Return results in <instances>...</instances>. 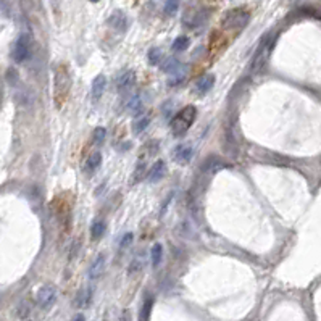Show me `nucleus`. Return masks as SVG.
Here are the masks:
<instances>
[{
  "mask_svg": "<svg viewBox=\"0 0 321 321\" xmlns=\"http://www.w3.org/2000/svg\"><path fill=\"white\" fill-rule=\"evenodd\" d=\"M71 89V74L66 65H58L55 70V78H53V99L58 108L63 107Z\"/></svg>",
  "mask_w": 321,
  "mask_h": 321,
  "instance_id": "nucleus-1",
  "label": "nucleus"
},
{
  "mask_svg": "<svg viewBox=\"0 0 321 321\" xmlns=\"http://www.w3.org/2000/svg\"><path fill=\"white\" fill-rule=\"evenodd\" d=\"M195 118H197V108L194 105L184 107L182 110H179L174 115V118L171 120V123H169L171 134L174 138H182V136H186L190 126L194 125Z\"/></svg>",
  "mask_w": 321,
  "mask_h": 321,
  "instance_id": "nucleus-2",
  "label": "nucleus"
},
{
  "mask_svg": "<svg viewBox=\"0 0 321 321\" xmlns=\"http://www.w3.org/2000/svg\"><path fill=\"white\" fill-rule=\"evenodd\" d=\"M249 19H250V13L247 10L244 8L231 10L224 15L221 21V28L229 32H239L249 24Z\"/></svg>",
  "mask_w": 321,
  "mask_h": 321,
  "instance_id": "nucleus-3",
  "label": "nucleus"
},
{
  "mask_svg": "<svg viewBox=\"0 0 321 321\" xmlns=\"http://www.w3.org/2000/svg\"><path fill=\"white\" fill-rule=\"evenodd\" d=\"M273 49V42L270 40V36H265L262 44L258 45L257 49V53L252 58V63H250V71L252 73H260L263 70V66L266 63V60H268V55Z\"/></svg>",
  "mask_w": 321,
  "mask_h": 321,
  "instance_id": "nucleus-4",
  "label": "nucleus"
},
{
  "mask_svg": "<svg viewBox=\"0 0 321 321\" xmlns=\"http://www.w3.org/2000/svg\"><path fill=\"white\" fill-rule=\"evenodd\" d=\"M29 52H31V42H29L28 34H21L15 42V47H13L11 57L16 63H23V61L29 57Z\"/></svg>",
  "mask_w": 321,
  "mask_h": 321,
  "instance_id": "nucleus-5",
  "label": "nucleus"
},
{
  "mask_svg": "<svg viewBox=\"0 0 321 321\" xmlns=\"http://www.w3.org/2000/svg\"><path fill=\"white\" fill-rule=\"evenodd\" d=\"M115 86H117V91L120 94H126L136 86V73L133 70L123 71L120 76L115 79Z\"/></svg>",
  "mask_w": 321,
  "mask_h": 321,
  "instance_id": "nucleus-6",
  "label": "nucleus"
},
{
  "mask_svg": "<svg viewBox=\"0 0 321 321\" xmlns=\"http://www.w3.org/2000/svg\"><path fill=\"white\" fill-rule=\"evenodd\" d=\"M57 299V291L52 286H44L40 288L36 294V302L40 309H49V307L55 302Z\"/></svg>",
  "mask_w": 321,
  "mask_h": 321,
  "instance_id": "nucleus-7",
  "label": "nucleus"
},
{
  "mask_svg": "<svg viewBox=\"0 0 321 321\" xmlns=\"http://www.w3.org/2000/svg\"><path fill=\"white\" fill-rule=\"evenodd\" d=\"M213 84H215L213 74H203V76H200L195 81V84L192 87V92L197 95V97H203V95H207L211 91Z\"/></svg>",
  "mask_w": 321,
  "mask_h": 321,
  "instance_id": "nucleus-8",
  "label": "nucleus"
},
{
  "mask_svg": "<svg viewBox=\"0 0 321 321\" xmlns=\"http://www.w3.org/2000/svg\"><path fill=\"white\" fill-rule=\"evenodd\" d=\"M192 154H194V150L190 144H179L173 150V160L177 163V165H187L190 159H192Z\"/></svg>",
  "mask_w": 321,
  "mask_h": 321,
  "instance_id": "nucleus-9",
  "label": "nucleus"
},
{
  "mask_svg": "<svg viewBox=\"0 0 321 321\" xmlns=\"http://www.w3.org/2000/svg\"><path fill=\"white\" fill-rule=\"evenodd\" d=\"M105 263H107V258L104 254H99L97 258L92 262L91 265V268H89V279H92V281H95V279H99L102 276V273L105 271Z\"/></svg>",
  "mask_w": 321,
  "mask_h": 321,
  "instance_id": "nucleus-10",
  "label": "nucleus"
},
{
  "mask_svg": "<svg viewBox=\"0 0 321 321\" xmlns=\"http://www.w3.org/2000/svg\"><path fill=\"white\" fill-rule=\"evenodd\" d=\"M105 86H107V78L104 74H99L95 76V79L92 81V87H91V97L94 102H99L100 97L105 92Z\"/></svg>",
  "mask_w": 321,
  "mask_h": 321,
  "instance_id": "nucleus-11",
  "label": "nucleus"
},
{
  "mask_svg": "<svg viewBox=\"0 0 321 321\" xmlns=\"http://www.w3.org/2000/svg\"><path fill=\"white\" fill-rule=\"evenodd\" d=\"M165 171H166V165L163 160H159L157 163H154V166L149 169L147 173V177L146 179L149 182H155V181H160L163 176H165Z\"/></svg>",
  "mask_w": 321,
  "mask_h": 321,
  "instance_id": "nucleus-12",
  "label": "nucleus"
},
{
  "mask_svg": "<svg viewBox=\"0 0 321 321\" xmlns=\"http://www.w3.org/2000/svg\"><path fill=\"white\" fill-rule=\"evenodd\" d=\"M108 24H110L113 29H117L120 32H125L128 28V18L123 11H115L113 15L108 18Z\"/></svg>",
  "mask_w": 321,
  "mask_h": 321,
  "instance_id": "nucleus-13",
  "label": "nucleus"
},
{
  "mask_svg": "<svg viewBox=\"0 0 321 321\" xmlns=\"http://www.w3.org/2000/svg\"><path fill=\"white\" fill-rule=\"evenodd\" d=\"M160 66H161V70L165 73H168V74H174L177 71H181L182 68H186L177 58H163Z\"/></svg>",
  "mask_w": 321,
  "mask_h": 321,
  "instance_id": "nucleus-14",
  "label": "nucleus"
},
{
  "mask_svg": "<svg viewBox=\"0 0 321 321\" xmlns=\"http://www.w3.org/2000/svg\"><path fill=\"white\" fill-rule=\"evenodd\" d=\"M100 163H102V155H100V152H94L91 157L87 159V161H86V173H94L95 169H97L99 166H100Z\"/></svg>",
  "mask_w": 321,
  "mask_h": 321,
  "instance_id": "nucleus-15",
  "label": "nucleus"
},
{
  "mask_svg": "<svg viewBox=\"0 0 321 321\" xmlns=\"http://www.w3.org/2000/svg\"><path fill=\"white\" fill-rule=\"evenodd\" d=\"M150 258H152V266L157 268V266H160L161 263V258H163V247L161 244H154L152 245V250H150Z\"/></svg>",
  "mask_w": 321,
  "mask_h": 321,
  "instance_id": "nucleus-16",
  "label": "nucleus"
},
{
  "mask_svg": "<svg viewBox=\"0 0 321 321\" xmlns=\"http://www.w3.org/2000/svg\"><path fill=\"white\" fill-rule=\"evenodd\" d=\"M104 234H105V223L100 221V220L92 223V228H91V239L92 241H99Z\"/></svg>",
  "mask_w": 321,
  "mask_h": 321,
  "instance_id": "nucleus-17",
  "label": "nucleus"
},
{
  "mask_svg": "<svg viewBox=\"0 0 321 321\" xmlns=\"http://www.w3.org/2000/svg\"><path fill=\"white\" fill-rule=\"evenodd\" d=\"M149 125H150V117H147V115H146V117L138 118V120L134 121V125H133L134 134H142L149 128Z\"/></svg>",
  "mask_w": 321,
  "mask_h": 321,
  "instance_id": "nucleus-18",
  "label": "nucleus"
},
{
  "mask_svg": "<svg viewBox=\"0 0 321 321\" xmlns=\"http://www.w3.org/2000/svg\"><path fill=\"white\" fill-rule=\"evenodd\" d=\"M147 58H149V63H150V65L157 66V65L161 63V60H163V52L159 49V47H152V49L149 50Z\"/></svg>",
  "mask_w": 321,
  "mask_h": 321,
  "instance_id": "nucleus-19",
  "label": "nucleus"
},
{
  "mask_svg": "<svg viewBox=\"0 0 321 321\" xmlns=\"http://www.w3.org/2000/svg\"><path fill=\"white\" fill-rule=\"evenodd\" d=\"M189 44H190V40H189L187 36H179V37L174 39V42H173V50H174V52H184V50H187Z\"/></svg>",
  "mask_w": 321,
  "mask_h": 321,
  "instance_id": "nucleus-20",
  "label": "nucleus"
},
{
  "mask_svg": "<svg viewBox=\"0 0 321 321\" xmlns=\"http://www.w3.org/2000/svg\"><path fill=\"white\" fill-rule=\"evenodd\" d=\"M128 110L131 113H139L142 110V100L139 95H133V97L128 100Z\"/></svg>",
  "mask_w": 321,
  "mask_h": 321,
  "instance_id": "nucleus-21",
  "label": "nucleus"
},
{
  "mask_svg": "<svg viewBox=\"0 0 321 321\" xmlns=\"http://www.w3.org/2000/svg\"><path fill=\"white\" fill-rule=\"evenodd\" d=\"M146 168H147V163H146V161H142V160H139L138 166H136V169H134V179H133V184L139 182V181L142 179V177H144Z\"/></svg>",
  "mask_w": 321,
  "mask_h": 321,
  "instance_id": "nucleus-22",
  "label": "nucleus"
},
{
  "mask_svg": "<svg viewBox=\"0 0 321 321\" xmlns=\"http://www.w3.org/2000/svg\"><path fill=\"white\" fill-rule=\"evenodd\" d=\"M142 266H144V260H142V257L141 255L134 257L131 265H129V275H136V273H139L142 270Z\"/></svg>",
  "mask_w": 321,
  "mask_h": 321,
  "instance_id": "nucleus-23",
  "label": "nucleus"
},
{
  "mask_svg": "<svg viewBox=\"0 0 321 321\" xmlns=\"http://www.w3.org/2000/svg\"><path fill=\"white\" fill-rule=\"evenodd\" d=\"M105 136H107L105 128H95L94 129V139H92V142H94L95 146H100L102 142L105 141Z\"/></svg>",
  "mask_w": 321,
  "mask_h": 321,
  "instance_id": "nucleus-24",
  "label": "nucleus"
},
{
  "mask_svg": "<svg viewBox=\"0 0 321 321\" xmlns=\"http://www.w3.org/2000/svg\"><path fill=\"white\" fill-rule=\"evenodd\" d=\"M177 8H179V0H166V5H165L166 15H174Z\"/></svg>",
  "mask_w": 321,
  "mask_h": 321,
  "instance_id": "nucleus-25",
  "label": "nucleus"
},
{
  "mask_svg": "<svg viewBox=\"0 0 321 321\" xmlns=\"http://www.w3.org/2000/svg\"><path fill=\"white\" fill-rule=\"evenodd\" d=\"M133 237H134V236H133V233H126L125 236H123V239H121L120 247H121V249H126L128 245L133 242Z\"/></svg>",
  "mask_w": 321,
  "mask_h": 321,
  "instance_id": "nucleus-26",
  "label": "nucleus"
},
{
  "mask_svg": "<svg viewBox=\"0 0 321 321\" xmlns=\"http://www.w3.org/2000/svg\"><path fill=\"white\" fill-rule=\"evenodd\" d=\"M73 321H86V318H84L83 313H79V315H76V317L73 318Z\"/></svg>",
  "mask_w": 321,
  "mask_h": 321,
  "instance_id": "nucleus-27",
  "label": "nucleus"
},
{
  "mask_svg": "<svg viewBox=\"0 0 321 321\" xmlns=\"http://www.w3.org/2000/svg\"><path fill=\"white\" fill-rule=\"evenodd\" d=\"M91 2H99V0H91Z\"/></svg>",
  "mask_w": 321,
  "mask_h": 321,
  "instance_id": "nucleus-28",
  "label": "nucleus"
}]
</instances>
